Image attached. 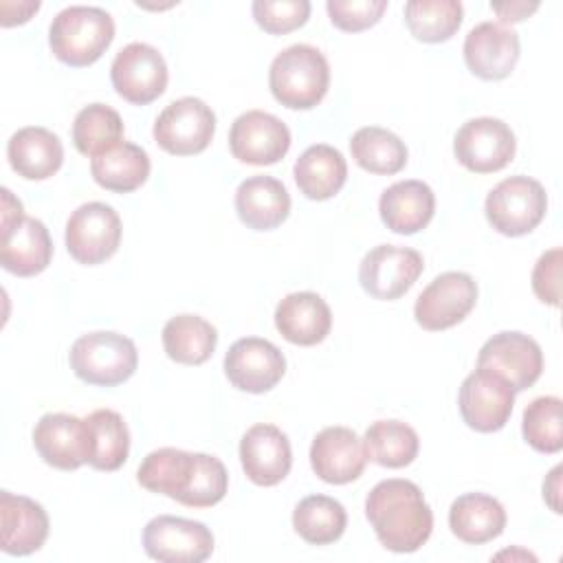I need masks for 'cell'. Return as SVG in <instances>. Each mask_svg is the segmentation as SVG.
<instances>
[{
  "mask_svg": "<svg viewBox=\"0 0 563 563\" xmlns=\"http://www.w3.org/2000/svg\"><path fill=\"white\" fill-rule=\"evenodd\" d=\"M365 515L380 545L398 554L420 550L433 530V512L420 486L400 477L383 479L367 493Z\"/></svg>",
  "mask_w": 563,
  "mask_h": 563,
  "instance_id": "cell-1",
  "label": "cell"
},
{
  "mask_svg": "<svg viewBox=\"0 0 563 563\" xmlns=\"http://www.w3.org/2000/svg\"><path fill=\"white\" fill-rule=\"evenodd\" d=\"M114 40V20L106 9L73 4L62 9L48 26L53 55L73 68L95 64Z\"/></svg>",
  "mask_w": 563,
  "mask_h": 563,
  "instance_id": "cell-2",
  "label": "cell"
},
{
  "mask_svg": "<svg viewBox=\"0 0 563 563\" xmlns=\"http://www.w3.org/2000/svg\"><path fill=\"white\" fill-rule=\"evenodd\" d=\"M328 86V59L310 44H292L271 62L268 88L273 97L290 110H310L319 106Z\"/></svg>",
  "mask_w": 563,
  "mask_h": 563,
  "instance_id": "cell-3",
  "label": "cell"
},
{
  "mask_svg": "<svg viewBox=\"0 0 563 563\" xmlns=\"http://www.w3.org/2000/svg\"><path fill=\"white\" fill-rule=\"evenodd\" d=\"M70 369L88 385L114 387L125 383L139 365V352L132 339L119 332L81 334L68 352Z\"/></svg>",
  "mask_w": 563,
  "mask_h": 563,
  "instance_id": "cell-4",
  "label": "cell"
},
{
  "mask_svg": "<svg viewBox=\"0 0 563 563\" xmlns=\"http://www.w3.org/2000/svg\"><path fill=\"white\" fill-rule=\"evenodd\" d=\"M548 211L543 185L530 176H510L497 183L484 202L488 224L508 238H519L539 227Z\"/></svg>",
  "mask_w": 563,
  "mask_h": 563,
  "instance_id": "cell-5",
  "label": "cell"
},
{
  "mask_svg": "<svg viewBox=\"0 0 563 563\" xmlns=\"http://www.w3.org/2000/svg\"><path fill=\"white\" fill-rule=\"evenodd\" d=\"M216 132L213 110L198 97H180L154 121V141L167 154L191 156L209 147Z\"/></svg>",
  "mask_w": 563,
  "mask_h": 563,
  "instance_id": "cell-6",
  "label": "cell"
},
{
  "mask_svg": "<svg viewBox=\"0 0 563 563\" xmlns=\"http://www.w3.org/2000/svg\"><path fill=\"white\" fill-rule=\"evenodd\" d=\"M143 548L161 563H202L213 552V534L202 521L158 515L143 528Z\"/></svg>",
  "mask_w": 563,
  "mask_h": 563,
  "instance_id": "cell-7",
  "label": "cell"
},
{
  "mask_svg": "<svg viewBox=\"0 0 563 563\" xmlns=\"http://www.w3.org/2000/svg\"><path fill=\"white\" fill-rule=\"evenodd\" d=\"M121 244V218L106 202L77 207L66 222V249L79 264L95 266L110 260Z\"/></svg>",
  "mask_w": 563,
  "mask_h": 563,
  "instance_id": "cell-8",
  "label": "cell"
},
{
  "mask_svg": "<svg viewBox=\"0 0 563 563\" xmlns=\"http://www.w3.org/2000/svg\"><path fill=\"white\" fill-rule=\"evenodd\" d=\"M110 79L119 97L134 106H147L165 92L169 73L158 48L145 42H132L114 55Z\"/></svg>",
  "mask_w": 563,
  "mask_h": 563,
  "instance_id": "cell-9",
  "label": "cell"
},
{
  "mask_svg": "<svg viewBox=\"0 0 563 563\" xmlns=\"http://www.w3.org/2000/svg\"><path fill=\"white\" fill-rule=\"evenodd\" d=\"M517 150L515 132L495 117H477L466 121L453 139V154L460 165L475 174H493L504 169Z\"/></svg>",
  "mask_w": 563,
  "mask_h": 563,
  "instance_id": "cell-10",
  "label": "cell"
},
{
  "mask_svg": "<svg viewBox=\"0 0 563 563\" xmlns=\"http://www.w3.org/2000/svg\"><path fill=\"white\" fill-rule=\"evenodd\" d=\"M477 284L468 273L446 271L418 295L413 317L420 328L440 332L457 325L475 308Z\"/></svg>",
  "mask_w": 563,
  "mask_h": 563,
  "instance_id": "cell-11",
  "label": "cell"
},
{
  "mask_svg": "<svg viewBox=\"0 0 563 563\" xmlns=\"http://www.w3.org/2000/svg\"><path fill=\"white\" fill-rule=\"evenodd\" d=\"M422 268L424 262L416 249L378 244L361 260L358 282L369 297L394 301L416 284Z\"/></svg>",
  "mask_w": 563,
  "mask_h": 563,
  "instance_id": "cell-12",
  "label": "cell"
},
{
  "mask_svg": "<svg viewBox=\"0 0 563 563\" xmlns=\"http://www.w3.org/2000/svg\"><path fill=\"white\" fill-rule=\"evenodd\" d=\"M512 405L515 389L490 369L477 367L462 380L457 407L462 420L479 433L504 429L512 413Z\"/></svg>",
  "mask_w": 563,
  "mask_h": 563,
  "instance_id": "cell-13",
  "label": "cell"
},
{
  "mask_svg": "<svg viewBox=\"0 0 563 563\" xmlns=\"http://www.w3.org/2000/svg\"><path fill=\"white\" fill-rule=\"evenodd\" d=\"M477 367L501 376L515 391L532 387L543 372V352L539 343L515 330L493 334L477 354Z\"/></svg>",
  "mask_w": 563,
  "mask_h": 563,
  "instance_id": "cell-14",
  "label": "cell"
},
{
  "mask_svg": "<svg viewBox=\"0 0 563 563\" xmlns=\"http://www.w3.org/2000/svg\"><path fill=\"white\" fill-rule=\"evenodd\" d=\"M229 147L240 163L275 165L290 150V130L271 112L246 110L231 123Z\"/></svg>",
  "mask_w": 563,
  "mask_h": 563,
  "instance_id": "cell-15",
  "label": "cell"
},
{
  "mask_svg": "<svg viewBox=\"0 0 563 563\" xmlns=\"http://www.w3.org/2000/svg\"><path fill=\"white\" fill-rule=\"evenodd\" d=\"M284 372L286 358L282 350L268 339H238L224 356V374L229 383L240 391L264 394L282 380Z\"/></svg>",
  "mask_w": 563,
  "mask_h": 563,
  "instance_id": "cell-16",
  "label": "cell"
},
{
  "mask_svg": "<svg viewBox=\"0 0 563 563\" xmlns=\"http://www.w3.org/2000/svg\"><path fill=\"white\" fill-rule=\"evenodd\" d=\"M33 446L48 466L75 471L88 464L90 427L73 413H44L33 429Z\"/></svg>",
  "mask_w": 563,
  "mask_h": 563,
  "instance_id": "cell-17",
  "label": "cell"
},
{
  "mask_svg": "<svg viewBox=\"0 0 563 563\" xmlns=\"http://www.w3.org/2000/svg\"><path fill=\"white\" fill-rule=\"evenodd\" d=\"M519 35L499 22H479L464 37V62L486 81L506 79L519 62Z\"/></svg>",
  "mask_w": 563,
  "mask_h": 563,
  "instance_id": "cell-18",
  "label": "cell"
},
{
  "mask_svg": "<svg viewBox=\"0 0 563 563\" xmlns=\"http://www.w3.org/2000/svg\"><path fill=\"white\" fill-rule=\"evenodd\" d=\"M363 440L347 427H325L310 444V466L328 484H350L365 471Z\"/></svg>",
  "mask_w": 563,
  "mask_h": 563,
  "instance_id": "cell-19",
  "label": "cell"
},
{
  "mask_svg": "<svg viewBox=\"0 0 563 563\" xmlns=\"http://www.w3.org/2000/svg\"><path fill=\"white\" fill-rule=\"evenodd\" d=\"M240 462L246 477L257 486L279 484L292 466L288 435L275 424H253L240 440Z\"/></svg>",
  "mask_w": 563,
  "mask_h": 563,
  "instance_id": "cell-20",
  "label": "cell"
},
{
  "mask_svg": "<svg viewBox=\"0 0 563 563\" xmlns=\"http://www.w3.org/2000/svg\"><path fill=\"white\" fill-rule=\"evenodd\" d=\"M0 521H2V552L11 556H26L37 552L48 537V515L31 497L0 493Z\"/></svg>",
  "mask_w": 563,
  "mask_h": 563,
  "instance_id": "cell-21",
  "label": "cell"
},
{
  "mask_svg": "<svg viewBox=\"0 0 563 563\" xmlns=\"http://www.w3.org/2000/svg\"><path fill=\"white\" fill-rule=\"evenodd\" d=\"M378 213L389 231L413 235L422 231L435 213L433 189L422 180H398L380 194Z\"/></svg>",
  "mask_w": 563,
  "mask_h": 563,
  "instance_id": "cell-22",
  "label": "cell"
},
{
  "mask_svg": "<svg viewBox=\"0 0 563 563\" xmlns=\"http://www.w3.org/2000/svg\"><path fill=\"white\" fill-rule=\"evenodd\" d=\"M275 328L288 343L317 345L330 334L332 312L317 292H290L275 308Z\"/></svg>",
  "mask_w": 563,
  "mask_h": 563,
  "instance_id": "cell-23",
  "label": "cell"
},
{
  "mask_svg": "<svg viewBox=\"0 0 563 563\" xmlns=\"http://www.w3.org/2000/svg\"><path fill=\"white\" fill-rule=\"evenodd\" d=\"M11 169L26 180H46L64 163V147L57 134L40 125H26L11 134L7 143Z\"/></svg>",
  "mask_w": 563,
  "mask_h": 563,
  "instance_id": "cell-24",
  "label": "cell"
},
{
  "mask_svg": "<svg viewBox=\"0 0 563 563\" xmlns=\"http://www.w3.org/2000/svg\"><path fill=\"white\" fill-rule=\"evenodd\" d=\"M235 211L253 231H273L290 213V194L273 176H251L235 191Z\"/></svg>",
  "mask_w": 563,
  "mask_h": 563,
  "instance_id": "cell-25",
  "label": "cell"
},
{
  "mask_svg": "<svg viewBox=\"0 0 563 563\" xmlns=\"http://www.w3.org/2000/svg\"><path fill=\"white\" fill-rule=\"evenodd\" d=\"M53 257L48 229L37 218H22L9 231H2L0 264L18 277H33L46 271Z\"/></svg>",
  "mask_w": 563,
  "mask_h": 563,
  "instance_id": "cell-26",
  "label": "cell"
},
{
  "mask_svg": "<svg viewBox=\"0 0 563 563\" xmlns=\"http://www.w3.org/2000/svg\"><path fill=\"white\" fill-rule=\"evenodd\" d=\"M451 532L471 545L497 539L506 528L504 506L486 493L460 495L449 508Z\"/></svg>",
  "mask_w": 563,
  "mask_h": 563,
  "instance_id": "cell-27",
  "label": "cell"
},
{
  "mask_svg": "<svg viewBox=\"0 0 563 563\" xmlns=\"http://www.w3.org/2000/svg\"><path fill=\"white\" fill-rule=\"evenodd\" d=\"M295 183L310 200H328L341 191L347 178V163L343 154L328 145L317 143L301 152L295 163Z\"/></svg>",
  "mask_w": 563,
  "mask_h": 563,
  "instance_id": "cell-28",
  "label": "cell"
},
{
  "mask_svg": "<svg viewBox=\"0 0 563 563\" xmlns=\"http://www.w3.org/2000/svg\"><path fill=\"white\" fill-rule=\"evenodd\" d=\"M194 466H196V453L174 449V446H163L145 455V460L139 464L136 479L150 493H158L183 504L185 493L191 484Z\"/></svg>",
  "mask_w": 563,
  "mask_h": 563,
  "instance_id": "cell-29",
  "label": "cell"
},
{
  "mask_svg": "<svg viewBox=\"0 0 563 563\" xmlns=\"http://www.w3.org/2000/svg\"><path fill=\"white\" fill-rule=\"evenodd\" d=\"M150 156L143 147L121 141L112 150L90 161L95 183L114 194H130L139 189L150 176Z\"/></svg>",
  "mask_w": 563,
  "mask_h": 563,
  "instance_id": "cell-30",
  "label": "cell"
},
{
  "mask_svg": "<svg viewBox=\"0 0 563 563\" xmlns=\"http://www.w3.org/2000/svg\"><path fill=\"white\" fill-rule=\"evenodd\" d=\"M218 343L216 328L198 314H176L163 325L165 354L180 365H202Z\"/></svg>",
  "mask_w": 563,
  "mask_h": 563,
  "instance_id": "cell-31",
  "label": "cell"
},
{
  "mask_svg": "<svg viewBox=\"0 0 563 563\" xmlns=\"http://www.w3.org/2000/svg\"><path fill=\"white\" fill-rule=\"evenodd\" d=\"M350 152L358 167L369 174L391 176L407 165V145L391 130L378 125L358 128L350 139Z\"/></svg>",
  "mask_w": 563,
  "mask_h": 563,
  "instance_id": "cell-32",
  "label": "cell"
},
{
  "mask_svg": "<svg viewBox=\"0 0 563 563\" xmlns=\"http://www.w3.org/2000/svg\"><path fill=\"white\" fill-rule=\"evenodd\" d=\"M345 526L347 512L343 504L328 495H308L292 510V528L310 545L339 541Z\"/></svg>",
  "mask_w": 563,
  "mask_h": 563,
  "instance_id": "cell-33",
  "label": "cell"
},
{
  "mask_svg": "<svg viewBox=\"0 0 563 563\" xmlns=\"http://www.w3.org/2000/svg\"><path fill=\"white\" fill-rule=\"evenodd\" d=\"M86 422L90 427L88 464L106 473L121 468L130 453V431L123 416L112 409H95Z\"/></svg>",
  "mask_w": 563,
  "mask_h": 563,
  "instance_id": "cell-34",
  "label": "cell"
},
{
  "mask_svg": "<svg viewBox=\"0 0 563 563\" xmlns=\"http://www.w3.org/2000/svg\"><path fill=\"white\" fill-rule=\"evenodd\" d=\"M367 460L385 468H402L418 455L420 440L413 427L400 420H376L363 438Z\"/></svg>",
  "mask_w": 563,
  "mask_h": 563,
  "instance_id": "cell-35",
  "label": "cell"
},
{
  "mask_svg": "<svg viewBox=\"0 0 563 563\" xmlns=\"http://www.w3.org/2000/svg\"><path fill=\"white\" fill-rule=\"evenodd\" d=\"M123 141L121 114L106 103L81 108L73 121V143L84 156H101Z\"/></svg>",
  "mask_w": 563,
  "mask_h": 563,
  "instance_id": "cell-36",
  "label": "cell"
},
{
  "mask_svg": "<svg viewBox=\"0 0 563 563\" xmlns=\"http://www.w3.org/2000/svg\"><path fill=\"white\" fill-rule=\"evenodd\" d=\"M462 13L464 9L457 0H409L405 4V24L416 40L438 44L455 35Z\"/></svg>",
  "mask_w": 563,
  "mask_h": 563,
  "instance_id": "cell-37",
  "label": "cell"
},
{
  "mask_svg": "<svg viewBox=\"0 0 563 563\" xmlns=\"http://www.w3.org/2000/svg\"><path fill=\"white\" fill-rule=\"evenodd\" d=\"M561 398L539 396L523 409L521 433L523 440L539 453H559L563 449Z\"/></svg>",
  "mask_w": 563,
  "mask_h": 563,
  "instance_id": "cell-38",
  "label": "cell"
},
{
  "mask_svg": "<svg viewBox=\"0 0 563 563\" xmlns=\"http://www.w3.org/2000/svg\"><path fill=\"white\" fill-rule=\"evenodd\" d=\"M251 11L260 29H264L271 35H284L308 22L310 2L308 0H255Z\"/></svg>",
  "mask_w": 563,
  "mask_h": 563,
  "instance_id": "cell-39",
  "label": "cell"
},
{
  "mask_svg": "<svg viewBox=\"0 0 563 563\" xmlns=\"http://www.w3.org/2000/svg\"><path fill=\"white\" fill-rule=\"evenodd\" d=\"M325 9L336 29L358 33L374 26L383 18L387 0H328Z\"/></svg>",
  "mask_w": 563,
  "mask_h": 563,
  "instance_id": "cell-40",
  "label": "cell"
},
{
  "mask_svg": "<svg viewBox=\"0 0 563 563\" xmlns=\"http://www.w3.org/2000/svg\"><path fill=\"white\" fill-rule=\"evenodd\" d=\"M561 255L559 246L545 251L532 268V290L539 301L559 306L561 299Z\"/></svg>",
  "mask_w": 563,
  "mask_h": 563,
  "instance_id": "cell-41",
  "label": "cell"
},
{
  "mask_svg": "<svg viewBox=\"0 0 563 563\" xmlns=\"http://www.w3.org/2000/svg\"><path fill=\"white\" fill-rule=\"evenodd\" d=\"M490 9L497 13L499 24H512L521 22L528 15H532L539 9V2H526V0H508V2H493Z\"/></svg>",
  "mask_w": 563,
  "mask_h": 563,
  "instance_id": "cell-42",
  "label": "cell"
},
{
  "mask_svg": "<svg viewBox=\"0 0 563 563\" xmlns=\"http://www.w3.org/2000/svg\"><path fill=\"white\" fill-rule=\"evenodd\" d=\"M2 231H9L13 224H18L24 218V209L22 202L18 198H13V194L2 187Z\"/></svg>",
  "mask_w": 563,
  "mask_h": 563,
  "instance_id": "cell-43",
  "label": "cell"
},
{
  "mask_svg": "<svg viewBox=\"0 0 563 563\" xmlns=\"http://www.w3.org/2000/svg\"><path fill=\"white\" fill-rule=\"evenodd\" d=\"M559 493H561V466H554L548 475V479L543 482V499L550 504V508L554 512H561V504H559Z\"/></svg>",
  "mask_w": 563,
  "mask_h": 563,
  "instance_id": "cell-44",
  "label": "cell"
}]
</instances>
